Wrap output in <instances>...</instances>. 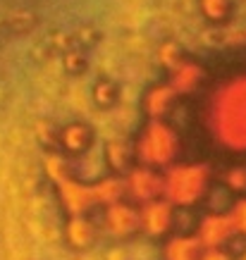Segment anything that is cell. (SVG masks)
<instances>
[{
  "label": "cell",
  "mask_w": 246,
  "mask_h": 260,
  "mask_svg": "<svg viewBox=\"0 0 246 260\" xmlns=\"http://www.w3.org/2000/svg\"><path fill=\"white\" fill-rule=\"evenodd\" d=\"M230 220L234 224V232L237 237L246 239V198H237L230 208Z\"/></svg>",
  "instance_id": "cell-3"
},
{
  "label": "cell",
  "mask_w": 246,
  "mask_h": 260,
  "mask_svg": "<svg viewBox=\"0 0 246 260\" xmlns=\"http://www.w3.org/2000/svg\"><path fill=\"white\" fill-rule=\"evenodd\" d=\"M237 260H246V251H244V253H241V255H239V258H237Z\"/></svg>",
  "instance_id": "cell-5"
},
{
  "label": "cell",
  "mask_w": 246,
  "mask_h": 260,
  "mask_svg": "<svg viewBox=\"0 0 246 260\" xmlns=\"http://www.w3.org/2000/svg\"><path fill=\"white\" fill-rule=\"evenodd\" d=\"M203 260H237L234 253H230V248H223V251H206Z\"/></svg>",
  "instance_id": "cell-4"
},
{
  "label": "cell",
  "mask_w": 246,
  "mask_h": 260,
  "mask_svg": "<svg viewBox=\"0 0 246 260\" xmlns=\"http://www.w3.org/2000/svg\"><path fill=\"white\" fill-rule=\"evenodd\" d=\"M65 237L74 248H91L96 244V237H98V229L96 224L86 217H70L67 220V227H65Z\"/></svg>",
  "instance_id": "cell-2"
},
{
  "label": "cell",
  "mask_w": 246,
  "mask_h": 260,
  "mask_svg": "<svg viewBox=\"0 0 246 260\" xmlns=\"http://www.w3.org/2000/svg\"><path fill=\"white\" fill-rule=\"evenodd\" d=\"M163 260H203L206 248L201 246L196 234L191 232H177L170 239L163 241Z\"/></svg>",
  "instance_id": "cell-1"
}]
</instances>
